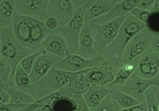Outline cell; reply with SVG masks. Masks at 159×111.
<instances>
[{"label": "cell", "mask_w": 159, "mask_h": 111, "mask_svg": "<svg viewBox=\"0 0 159 111\" xmlns=\"http://www.w3.org/2000/svg\"><path fill=\"white\" fill-rule=\"evenodd\" d=\"M155 1H150V0H140L137 7L140 9L151 11L152 8L154 6Z\"/></svg>", "instance_id": "d590c367"}, {"label": "cell", "mask_w": 159, "mask_h": 111, "mask_svg": "<svg viewBox=\"0 0 159 111\" xmlns=\"http://www.w3.org/2000/svg\"><path fill=\"white\" fill-rule=\"evenodd\" d=\"M129 15L102 24L89 22L94 38L95 50L97 55H103L108 46L117 36L125 19Z\"/></svg>", "instance_id": "277c9868"}, {"label": "cell", "mask_w": 159, "mask_h": 111, "mask_svg": "<svg viewBox=\"0 0 159 111\" xmlns=\"http://www.w3.org/2000/svg\"><path fill=\"white\" fill-rule=\"evenodd\" d=\"M1 72H0V86L8 85V81L12 73V69L11 64L7 60L1 57Z\"/></svg>", "instance_id": "1f68e13d"}, {"label": "cell", "mask_w": 159, "mask_h": 111, "mask_svg": "<svg viewBox=\"0 0 159 111\" xmlns=\"http://www.w3.org/2000/svg\"><path fill=\"white\" fill-rule=\"evenodd\" d=\"M159 92H158L157 94V100H158V109H159Z\"/></svg>", "instance_id": "b9f144b4"}, {"label": "cell", "mask_w": 159, "mask_h": 111, "mask_svg": "<svg viewBox=\"0 0 159 111\" xmlns=\"http://www.w3.org/2000/svg\"><path fill=\"white\" fill-rule=\"evenodd\" d=\"M152 35L146 28L136 35L128 44L124 51L122 65L131 64L150 48Z\"/></svg>", "instance_id": "52a82bcc"}, {"label": "cell", "mask_w": 159, "mask_h": 111, "mask_svg": "<svg viewBox=\"0 0 159 111\" xmlns=\"http://www.w3.org/2000/svg\"><path fill=\"white\" fill-rule=\"evenodd\" d=\"M144 28V23L130 14L125 19L117 36L108 46L103 55L105 61L113 68L115 75L122 65L123 53L128 44Z\"/></svg>", "instance_id": "6da1fadb"}, {"label": "cell", "mask_w": 159, "mask_h": 111, "mask_svg": "<svg viewBox=\"0 0 159 111\" xmlns=\"http://www.w3.org/2000/svg\"><path fill=\"white\" fill-rule=\"evenodd\" d=\"M75 9L80 7L87 2L88 1H83V0H76V1H72Z\"/></svg>", "instance_id": "ab89813d"}, {"label": "cell", "mask_w": 159, "mask_h": 111, "mask_svg": "<svg viewBox=\"0 0 159 111\" xmlns=\"http://www.w3.org/2000/svg\"><path fill=\"white\" fill-rule=\"evenodd\" d=\"M1 105H7L11 102V97L9 93L3 88L0 87Z\"/></svg>", "instance_id": "8d00e7d4"}, {"label": "cell", "mask_w": 159, "mask_h": 111, "mask_svg": "<svg viewBox=\"0 0 159 111\" xmlns=\"http://www.w3.org/2000/svg\"><path fill=\"white\" fill-rule=\"evenodd\" d=\"M15 0H0L1 28H12V19L15 11Z\"/></svg>", "instance_id": "603a6c76"}, {"label": "cell", "mask_w": 159, "mask_h": 111, "mask_svg": "<svg viewBox=\"0 0 159 111\" xmlns=\"http://www.w3.org/2000/svg\"><path fill=\"white\" fill-rule=\"evenodd\" d=\"M1 111H15L8 105H1Z\"/></svg>", "instance_id": "60d3db41"}, {"label": "cell", "mask_w": 159, "mask_h": 111, "mask_svg": "<svg viewBox=\"0 0 159 111\" xmlns=\"http://www.w3.org/2000/svg\"><path fill=\"white\" fill-rule=\"evenodd\" d=\"M152 87L159 89V72L157 76L150 79L140 77L134 73L123 86L115 87L112 89H119L141 103L146 101L145 92Z\"/></svg>", "instance_id": "8992f818"}, {"label": "cell", "mask_w": 159, "mask_h": 111, "mask_svg": "<svg viewBox=\"0 0 159 111\" xmlns=\"http://www.w3.org/2000/svg\"><path fill=\"white\" fill-rule=\"evenodd\" d=\"M120 1L119 0H96L94 3L85 12L84 23L91 22L106 15Z\"/></svg>", "instance_id": "d6986e66"}, {"label": "cell", "mask_w": 159, "mask_h": 111, "mask_svg": "<svg viewBox=\"0 0 159 111\" xmlns=\"http://www.w3.org/2000/svg\"><path fill=\"white\" fill-rule=\"evenodd\" d=\"M61 60L56 55L48 53L39 55L35 61L30 74L33 83H38L47 74L50 69Z\"/></svg>", "instance_id": "4fadbf2b"}, {"label": "cell", "mask_w": 159, "mask_h": 111, "mask_svg": "<svg viewBox=\"0 0 159 111\" xmlns=\"http://www.w3.org/2000/svg\"><path fill=\"white\" fill-rule=\"evenodd\" d=\"M133 62L137 66L134 73L140 77L152 79L159 72V57L150 48Z\"/></svg>", "instance_id": "30bf717a"}, {"label": "cell", "mask_w": 159, "mask_h": 111, "mask_svg": "<svg viewBox=\"0 0 159 111\" xmlns=\"http://www.w3.org/2000/svg\"></svg>", "instance_id": "7bdbcfd3"}, {"label": "cell", "mask_w": 159, "mask_h": 111, "mask_svg": "<svg viewBox=\"0 0 159 111\" xmlns=\"http://www.w3.org/2000/svg\"><path fill=\"white\" fill-rule=\"evenodd\" d=\"M113 91L107 86H91L82 96L89 109H93L98 106Z\"/></svg>", "instance_id": "ffe728a7"}, {"label": "cell", "mask_w": 159, "mask_h": 111, "mask_svg": "<svg viewBox=\"0 0 159 111\" xmlns=\"http://www.w3.org/2000/svg\"><path fill=\"white\" fill-rule=\"evenodd\" d=\"M140 1V0L120 1L106 15L95 19L91 22L102 24L130 15L132 10L137 7Z\"/></svg>", "instance_id": "2e32d148"}, {"label": "cell", "mask_w": 159, "mask_h": 111, "mask_svg": "<svg viewBox=\"0 0 159 111\" xmlns=\"http://www.w3.org/2000/svg\"><path fill=\"white\" fill-rule=\"evenodd\" d=\"M104 61L102 55H98L92 59H86L77 54L71 53L61 59L54 67L58 69L76 72L95 67Z\"/></svg>", "instance_id": "ba28073f"}, {"label": "cell", "mask_w": 159, "mask_h": 111, "mask_svg": "<svg viewBox=\"0 0 159 111\" xmlns=\"http://www.w3.org/2000/svg\"><path fill=\"white\" fill-rule=\"evenodd\" d=\"M9 94L11 100L10 103L7 104L15 111L24 109L34 103L37 100L34 95L22 91L14 87H10L8 85L0 86Z\"/></svg>", "instance_id": "ac0fdd59"}, {"label": "cell", "mask_w": 159, "mask_h": 111, "mask_svg": "<svg viewBox=\"0 0 159 111\" xmlns=\"http://www.w3.org/2000/svg\"><path fill=\"white\" fill-rule=\"evenodd\" d=\"M75 9L72 1L50 0L48 5V15L56 18L60 26L63 27L72 19Z\"/></svg>", "instance_id": "8fae6325"}, {"label": "cell", "mask_w": 159, "mask_h": 111, "mask_svg": "<svg viewBox=\"0 0 159 111\" xmlns=\"http://www.w3.org/2000/svg\"><path fill=\"white\" fill-rule=\"evenodd\" d=\"M91 69L74 72L57 69L54 65L38 82V85L44 92L49 95L63 89L69 85L72 78L76 75L86 74Z\"/></svg>", "instance_id": "5b68a950"}, {"label": "cell", "mask_w": 159, "mask_h": 111, "mask_svg": "<svg viewBox=\"0 0 159 111\" xmlns=\"http://www.w3.org/2000/svg\"><path fill=\"white\" fill-rule=\"evenodd\" d=\"M110 96L117 102L122 109H129L140 104L137 99L119 89H113Z\"/></svg>", "instance_id": "d4e9b609"}, {"label": "cell", "mask_w": 159, "mask_h": 111, "mask_svg": "<svg viewBox=\"0 0 159 111\" xmlns=\"http://www.w3.org/2000/svg\"><path fill=\"white\" fill-rule=\"evenodd\" d=\"M45 24L47 28L51 31L55 30L59 25L57 20L52 17H49L45 21Z\"/></svg>", "instance_id": "e575fe53"}, {"label": "cell", "mask_w": 159, "mask_h": 111, "mask_svg": "<svg viewBox=\"0 0 159 111\" xmlns=\"http://www.w3.org/2000/svg\"><path fill=\"white\" fill-rule=\"evenodd\" d=\"M85 75L91 86H106L114 80L115 73L113 68L104 61L91 68Z\"/></svg>", "instance_id": "7c38bea8"}, {"label": "cell", "mask_w": 159, "mask_h": 111, "mask_svg": "<svg viewBox=\"0 0 159 111\" xmlns=\"http://www.w3.org/2000/svg\"><path fill=\"white\" fill-rule=\"evenodd\" d=\"M42 46L48 53L64 59L70 54L64 38L59 34L51 32L42 42Z\"/></svg>", "instance_id": "9a60e30c"}, {"label": "cell", "mask_w": 159, "mask_h": 111, "mask_svg": "<svg viewBox=\"0 0 159 111\" xmlns=\"http://www.w3.org/2000/svg\"><path fill=\"white\" fill-rule=\"evenodd\" d=\"M74 94L68 86L59 91H57L49 95H45L39 98L35 101L34 103L24 109L17 111H35L37 109L43 107L46 105L49 104L54 101L55 100L62 96H69L72 97Z\"/></svg>", "instance_id": "44dd1931"}, {"label": "cell", "mask_w": 159, "mask_h": 111, "mask_svg": "<svg viewBox=\"0 0 159 111\" xmlns=\"http://www.w3.org/2000/svg\"><path fill=\"white\" fill-rule=\"evenodd\" d=\"M43 49V47H41L39 50L24 58L20 63L21 67L29 75L32 72L35 60L39 55H42Z\"/></svg>", "instance_id": "4dcf8cb0"}, {"label": "cell", "mask_w": 159, "mask_h": 111, "mask_svg": "<svg viewBox=\"0 0 159 111\" xmlns=\"http://www.w3.org/2000/svg\"><path fill=\"white\" fill-rule=\"evenodd\" d=\"M52 111H76L77 104L73 97L62 96L51 104Z\"/></svg>", "instance_id": "4316f807"}, {"label": "cell", "mask_w": 159, "mask_h": 111, "mask_svg": "<svg viewBox=\"0 0 159 111\" xmlns=\"http://www.w3.org/2000/svg\"><path fill=\"white\" fill-rule=\"evenodd\" d=\"M96 1H88L83 6L75 9L72 19L66 25L63 27L59 25L57 29L52 31L59 34L64 38L68 49L72 54H76L79 50V36L84 24L85 12Z\"/></svg>", "instance_id": "3957f363"}, {"label": "cell", "mask_w": 159, "mask_h": 111, "mask_svg": "<svg viewBox=\"0 0 159 111\" xmlns=\"http://www.w3.org/2000/svg\"><path fill=\"white\" fill-rule=\"evenodd\" d=\"M136 67L134 62L122 65L115 75L114 80L107 86L111 89L115 87L123 86L134 74Z\"/></svg>", "instance_id": "cb8c5ba5"}, {"label": "cell", "mask_w": 159, "mask_h": 111, "mask_svg": "<svg viewBox=\"0 0 159 111\" xmlns=\"http://www.w3.org/2000/svg\"><path fill=\"white\" fill-rule=\"evenodd\" d=\"M31 18L24 16L16 11L13 16L12 29L16 38L23 46L30 48L31 35Z\"/></svg>", "instance_id": "5bb4252c"}, {"label": "cell", "mask_w": 159, "mask_h": 111, "mask_svg": "<svg viewBox=\"0 0 159 111\" xmlns=\"http://www.w3.org/2000/svg\"><path fill=\"white\" fill-rule=\"evenodd\" d=\"M79 49L76 53L86 59H92L96 55L94 40L91 27L89 23H84L80 35Z\"/></svg>", "instance_id": "e0dca14e"}, {"label": "cell", "mask_w": 159, "mask_h": 111, "mask_svg": "<svg viewBox=\"0 0 159 111\" xmlns=\"http://www.w3.org/2000/svg\"><path fill=\"white\" fill-rule=\"evenodd\" d=\"M68 86L74 94L83 95L87 91L91 85L85 74L82 73L75 76Z\"/></svg>", "instance_id": "484cf974"}, {"label": "cell", "mask_w": 159, "mask_h": 111, "mask_svg": "<svg viewBox=\"0 0 159 111\" xmlns=\"http://www.w3.org/2000/svg\"><path fill=\"white\" fill-rule=\"evenodd\" d=\"M119 111H147V103L146 101L143 102L137 106L129 109H122Z\"/></svg>", "instance_id": "f35d334b"}, {"label": "cell", "mask_w": 159, "mask_h": 111, "mask_svg": "<svg viewBox=\"0 0 159 111\" xmlns=\"http://www.w3.org/2000/svg\"><path fill=\"white\" fill-rule=\"evenodd\" d=\"M145 25L146 29L153 36H159V10L152 8Z\"/></svg>", "instance_id": "83f0119b"}, {"label": "cell", "mask_w": 159, "mask_h": 111, "mask_svg": "<svg viewBox=\"0 0 159 111\" xmlns=\"http://www.w3.org/2000/svg\"><path fill=\"white\" fill-rule=\"evenodd\" d=\"M34 52L30 48L20 43L16 38L12 28H1V57L7 61L12 69L8 86L14 87V77L17 68L24 58Z\"/></svg>", "instance_id": "7a4b0ae2"}, {"label": "cell", "mask_w": 159, "mask_h": 111, "mask_svg": "<svg viewBox=\"0 0 159 111\" xmlns=\"http://www.w3.org/2000/svg\"><path fill=\"white\" fill-rule=\"evenodd\" d=\"M49 0H16L15 11L20 15L45 23L49 18Z\"/></svg>", "instance_id": "9c48e42d"}, {"label": "cell", "mask_w": 159, "mask_h": 111, "mask_svg": "<svg viewBox=\"0 0 159 111\" xmlns=\"http://www.w3.org/2000/svg\"><path fill=\"white\" fill-rule=\"evenodd\" d=\"M158 88L152 87L145 92L147 111H159L158 102L157 98Z\"/></svg>", "instance_id": "f1b7e54d"}, {"label": "cell", "mask_w": 159, "mask_h": 111, "mask_svg": "<svg viewBox=\"0 0 159 111\" xmlns=\"http://www.w3.org/2000/svg\"><path fill=\"white\" fill-rule=\"evenodd\" d=\"M72 97L77 104L76 111H90V109L85 102L82 95L74 94Z\"/></svg>", "instance_id": "836d02e7"}, {"label": "cell", "mask_w": 159, "mask_h": 111, "mask_svg": "<svg viewBox=\"0 0 159 111\" xmlns=\"http://www.w3.org/2000/svg\"><path fill=\"white\" fill-rule=\"evenodd\" d=\"M150 14V11L140 9L137 7L134 8L130 12V15L136 19L145 24L148 19Z\"/></svg>", "instance_id": "d6a6232c"}, {"label": "cell", "mask_w": 159, "mask_h": 111, "mask_svg": "<svg viewBox=\"0 0 159 111\" xmlns=\"http://www.w3.org/2000/svg\"><path fill=\"white\" fill-rule=\"evenodd\" d=\"M150 48L159 57V36H153Z\"/></svg>", "instance_id": "74e56055"}, {"label": "cell", "mask_w": 159, "mask_h": 111, "mask_svg": "<svg viewBox=\"0 0 159 111\" xmlns=\"http://www.w3.org/2000/svg\"><path fill=\"white\" fill-rule=\"evenodd\" d=\"M122 109L119 104L111 99L110 95L104 99L96 107L90 109V111H119Z\"/></svg>", "instance_id": "f546056e"}, {"label": "cell", "mask_w": 159, "mask_h": 111, "mask_svg": "<svg viewBox=\"0 0 159 111\" xmlns=\"http://www.w3.org/2000/svg\"><path fill=\"white\" fill-rule=\"evenodd\" d=\"M14 82V87L29 94L34 95L36 84L32 83L30 75L22 69L20 64L16 70Z\"/></svg>", "instance_id": "7402d4cb"}]
</instances>
